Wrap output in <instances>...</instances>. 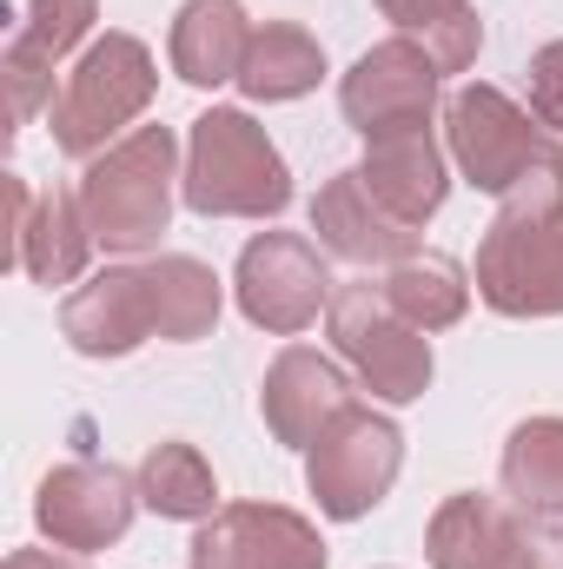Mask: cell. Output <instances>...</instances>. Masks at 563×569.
Here are the masks:
<instances>
[{
    "label": "cell",
    "instance_id": "1",
    "mask_svg": "<svg viewBox=\"0 0 563 569\" xmlns=\"http://www.w3.org/2000/svg\"><path fill=\"white\" fill-rule=\"evenodd\" d=\"M477 298L497 318L563 311V186H524L504 199L477 246Z\"/></svg>",
    "mask_w": 563,
    "mask_h": 569
},
{
    "label": "cell",
    "instance_id": "2",
    "mask_svg": "<svg viewBox=\"0 0 563 569\" xmlns=\"http://www.w3.org/2000/svg\"><path fill=\"white\" fill-rule=\"evenodd\" d=\"M186 206L206 219H279L292 206V172L266 127L239 107H213L192 120L186 140Z\"/></svg>",
    "mask_w": 563,
    "mask_h": 569
},
{
    "label": "cell",
    "instance_id": "3",
    "mask_svg": "<svg viewBox=\"0 0 563 569\" xmlns=\"http://www.w3.org/2000/svg\"><path fill=\"white\" fill-rule=\"evenodd\" d=\"M444 140L457 172L491 199H511L524 186H563V146L551 140V127L511 107L497 87H457L444 100Z\"/></svg>",
    "mask_w": 563,
    "mask_h": 569
},
{
    "label": "cell",
    "instance_id": "4",
    "mask_svg": "<svg viewBox=\"0 0 563 569\" xmlns=\"http://www.w3.org/2000/svg\"><path fill=\"white\" fill-rule=\"evenodd\" d=\"M80 206L93 226V246L107 252H152L172 219V133L140 127L134 140L100 152L80 179Z\"/></svg>",
    "mask_w": 563,
    "mask_h": 569
},
{
    "label": "cell",
    "instance_id": "5",
    "mask_svg": "<svg viewBox=\"0 0 563 569\" xmlns=\"http://www.w3.org/2000/svg\"><path fill=\"white\" fill-rule=\"evenodd\" d=\"M159 73L134 33H107L80 53V67L67 73L60 100H53V146L67 159H93L120 127H134L152 100Z\"/></svg>",
    "mask_w": 563,
    "mask_h": 569
},
{
    "label": "cell",
    "instance_id": "6",
    "mask_svg": "<svg viewBox=\"0 0 563 569\" xmlns=\"http://www.w3.org/2000/svg\"><path fill=\"white\" fill-rule=\"evenodd\" d=\"M332 345L358 371V385L385 405H412L431 391V338L392 311L385 284H338L332 291Z\"/></svg>",
    "mask_w": 563,
    "mask_h": 569
},
{
    "label": "cell",
    "instance_id": "7",
    "mask_svg": "<svg viewBox=\"0 0 563 569\" xmlns=\"http://www.w3.org/2000/svg\"><path fill=\"white\" fill-rule=\"evenodd\" d=\"M398 470H405V437H398L392 418H378L365 405L338 411L305 457V483H312V497L332 523L372 517L385 503V490L398 483Z\"/></svg>",
    "mask_w": 563,
    "mask_h": 569
},
{
    "label": "cell",
    "instance_id": "8",
    "mask_svg": "<svg viewBox=\"0 0 563 569\" xmlns=\"http://www.w3.org/2000/svg\"><path fill=\"white\" fill-rule=\"evenodd\" d=\"M437 60L424 53L418 40L392 33L378 40L372 53H358V67L345 73L338 87V107L345 120L365 133V140H385V133H418L431 127V107H437Z\"/></svg>",
    "mask_w": 563,
    "mask_h": 569
},
{
    "label": "cell",
    "instance_id": "9",
    "mask_svg": "<svg viewBox=\"0 0 563 569\" xmlns=\"http://www.w3.org/2000/svg\"><path fill=\"white\" fill-rule=\"evenodd\" d=\"M239 311L259 325V331H305L325 305H332V279H325V259L298 239V232H259L246 252H239Z\"/></svg>",
    "mask_w": 563,
    "mask_h": 569
},
{
    "label": "cell",
    "instance_id": "10",
    "mask_svg": "<svg viewBox=\"0 0 563 569\" xmlns=\"http://www.w3.org/2000/svg\"><path fill=\"white\" fill-rule=\"evenodd\" d=\"M140 483H127L113 463H60L33 490V523L53 537V550H107L134 530Z\"/></svg>",
    "mask_w": 563,
    "mask_h": 569
},
{
    "label": "cell",
    "instance_id": "11",
    "mask_svg": "<svg viewBox=\"0 0 563 569\" xmlns=\"http://www.w3.org/2000/svg\"><path fill=\"white\" fill-rule=\"evenodd\" d=\"M192 569H325L318 530L285 503H226L199 523Z\"/></svg>",
    "mask_w": 563,
    "mask_h": 569
},
{
    "label": "cell",
    "instance_id": "12",
    "mask_svg": "<svg viewBox=\"0 0 563 569\" xmlns=\"http://www.w3.org/2000/svg\"><path fill=\"white\" fill-rule=\"evenodd\" d=\"M60 331L80 358H127L146 338H159V298H152L146 266H113L87 279L60 305Z\"/></svg>",
    "mask_w": 563,
    "mask_h": 569
},
{
    "label": "cell",
    "instance_id": "13",
    "mask_svg": "<svg viewBox=\"0 0 563 569\" xmlns=\"http://www.w3.org/2000/svg\"><path fill=\"white\" fill-rule=\"evenodd\" d=\"M312 232H318L325 252H338L352 266H405V259H418V232L372 199L358 166L325 179V192L312 199Z\"/></svg>",
    "mask_w": 563,
    "mask_h": 569
},
{
    "label": "cell",
    "instance_id": "14",
    "mask_svg": "<svg viewBox=\"0 0 563 569\" xmlns=\"http://www.w3.org/2000/svg\"><path fill=\"white\" fill-rule=\"evenodd\" d=\"M259 411H266V430H273L279 443L312 450V443H318V430L332 425L338 411H352V385H345V371H338L332 358H318V351L292 345V351L273 358V371H266Z\"/></svg>",
    "mask_w": 563,
    "mask_h": 569
},
{
    "label": "cell",
    "instance_id": "15",
    "mask_svg": "<svg viewBox=\"0 0 563 569\" xmlns=\"http://www.w3.org/2000/svg\"><path fill=\"white\" fill-rule=\"evenodd\" d=\"M365 186H372V199L392 212V219H405V226H424L437 206H444V152L431 140V127L418 133H385V140H365Z\"/></svg>",
    "mask_w": 563,
    "mask_h": 569
},
{
    "label": "cell",
    "instance_id": "16",
    "mask_svg": "<svg viewBox=\"0 0 563 569\" xmlns=\"http://www.w3.org/2000/svg\"><path fill=\"white\" fill-rule=\"evenodd\" d=\"M246 47H253V27H246L239 0H186L179 20H172V73L186 87H226V80H239Z\"/></svg>",
    "mask_w": 563,
    "mask_h": 569
},
{
    "label": "cell",
    "instance_id": "17",
    "mask_svg": "<svg viewBox=\"0 0 563 569\" xmlns=\"http://www.w3.org/2000/svg\"><path fill=\"white\" fill-rule=\"evenodd\" d=\"M87 252H93V226H87L80 192H60V186L40 192L20 232V272L33 284H73L87 272Z\"/></svg>",
    "mask_w": 563,
    "mask_h": 569
},
{
    "label": "cell",
    "instance_id": "18",
    "mask_svg": "<svg viewBox=\"0 0 563 569\" xmlns=\"http://www.w3.org/2000/svg\"><path fill=\"white\" fill-rule=\"evenodd\" d=\"M424 550H431V569H504L511 517L497 510V497L457 490V497L437 503V517L424 530Z\"/></svg>",
    "mask_w": 563,
    "mask_h": 569
},
{
    "label": "cell",
    "instance_id": "19",
    "mask_svg": "<svg viewBox=\"0 0 563 569\" xmlns=\"http://www.w3.org/2000/svg\"><path fill=\"white\" fill-rule=\"evenodd\" d=\"M318 73H325V47H318L305 27H292V20L253 27L246 67H239L246 100H298V93L318 87Z\"/></svg>",
    "mask_w": 563,
    "mask_h": 569
},
{
    "label": "cell",
    "instance_id": "20",
    "mask_svg": "<svg viewBox=\"0 0 563 569\" xmlns=\"http://www.w3.org/2000/svg\"><path fill=\"white\" fill-rule=\"evenodd\" d=\"M504 497L524 517H563V418H524L504 443Z\"/></svg>",
    "mask_w": 563,
    "mask_h": 569
},
{
    "label": "cell",
    "instance_id": "21",
    "mask_svg": "<svg viewBox=\"0 0 563 569\" xmlns=\"http://www.w3.org/2000/svg\"><path fill=\"white\" fill-rule=\"evenodd\" d=\"M140 503L152 517H172V523H206L219 510L213 463L192 443H152L140 463Z\"/></svg>",
    "mask_w": 563,
    "mask_h": 569
},
{
    "label": "cell",
    "instance_id": "22",
    "mask_svg": "<svg viewBox=\"0 0 563 569\" xmlns=\"http://www.w3.org/2000/svg\"><path fill=\"white\" fill-rule=\"evenodd\" d=\"M385 298H392V311H398L405 325H418V331H444V325L464 318V305H471V279H464L457 259H444V252H418V259L392 266Z\"/></svg>",
    "mask_w": 563,
    "mask_h": 569
},
{
    "label": "cell",
    "instance_id": "23",
    "mask_svg": "<svg viewBox=\"0 0 563 569\" xmlns=\"http://www.w3.org/2000/svg\"><path fill=\"white\" fill-rule=\"evenodd\" d=\"M378 7L405 40H418L437 60V73H464L484 47V20L471 0H378Z\"/></svg>",
    "mask_w": 563,
    "mask_h": 569
},
{
    "label": "cell",
    "instance_id": "24",
    "mask_svg": "<svg viewBox=\"0 0 563 569\" xmlns=\"http://www.w3.org/2000/svg\"><path fill=\"white\" fill-rule=\"evenodd\" d=\"M146 279H152V298H159V338L192 345V338H206L219 325V279H213V266L166 252V259L146 266Z\"/></svg>",
    "mask_w": 563,
    "mask_h": 569
},
{
    "label": "cell",
    "instance_id": "25",
    "mask_svg": "<svg viewBox=\"0 0 563 569\" xmlns=\"http://www.w3.org/2000/svg\"><path fill=\"white\" fill-rule=\"evenodd\" d=\"M0 73H7V120L27 127L53 100V53H40L27 33H13L7 53H0Z\"/></svg>",
    "mask_w": 563,
    "mask_h": 569
},
{
    "label": "cell",
    "instance_id": "26",
    "mask_svg": "<svg viewBox=\"0 0 563 569\" xmlns=\"http://www.w3.org/2000/svg\"><path fill=\"white\" fill-rule=\"evenodd\" d=\"M87 27H93V0H27V40L40 47V53H73L80 40H87Z\"/></svg>",
    "mask_w": 563,
    "mask_h": 569
},
{
    "label": "cell",
    "instance_id": "27",
    "mask_svg": "<svg viewBox=\"0 0 563 569\" xmlns=\"http://www.w3.org/2000/svg\"><path fill=\"white\" fill-rule=\"evenodd\" d=\"M504 569H563V523L557 517H511V550Z\"/></svg>",
    "mask_w": 563,
    "mask_h": 569
},
{
    "label": "cell",
    "instance_id": "28",
    "mask_svg": "<svg viewBox=\"0 0 563 569\" xmlns=\"http://www.w3.org/2000/svg\"><path fill=\"white\" fill-rule=\"evenodd\" d=\"M531 120H544V127H563V40L551 47H537L531 53Z\"/></svg>",
    "mask_w": 563,
    "mask_h": 569
},
{
    "label": "cell",
    "instance_id": "29",
    "mask_svg": "<svg viewBox=\"0 0 563 569\" xmlns=\"http://www.w3.org/2000/svg\"><path fill=\"white\" fill-rule=\"evenodd\" d=\"M7 569H87V563H73V557H60V550H13Z\"/></svg>",
    "mask_w": 563,
    "mask_h": 569
}]
</instances>
